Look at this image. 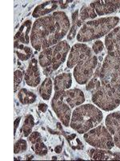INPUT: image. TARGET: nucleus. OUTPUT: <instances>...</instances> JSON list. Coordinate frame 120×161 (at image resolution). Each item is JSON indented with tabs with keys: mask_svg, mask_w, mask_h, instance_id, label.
<instances>
[{
	"mask_svg": "<svg viewBox=\"0 0 120 161\" xmlns=\"http://www.w3.org/2000/svg\"><path fill=\"white\" fill-rule=\"evenodd\" d=\"M86 90L91 93L95 105L105 111H111L120 105V57L108 53L102 64L95 70Z\"/></svg>",
	"mask_w": 120,
	"mask_h": 161,
	"instance_id": "1",
	"label": "nucleus"
},
{
	"mask_svg": "<svg viewBox=\"0 0 120 161\" xmlns=\"http://www.w3.org/2000/svg\"><path fill=\"white\" fill-rule=\"evenodd\" d=\"M71 27L69 18L64 11H55L34 22L31 33V45L40 51L59 43Z\"/></svg>",
	"mask_w": 120,
	"mask_h": 161,
	"instance_id": "2",
	"label": "nucleus"
},
{
	"mask_svg": "<svg viewBox=\"0 0 120 161\" xmlns=\"http://www.w3.org/2000/svg\"><path fill=\"white\" fill-rule=\"evenodd\" d=\"M67 65L74 69V77L79 85L88 84L98 65V58L87 44L78 43L73 45L69 53Z\"/></svg>",
	"mask_w": 120,
	"mask_h": 161,
	"instance_id": "3",
	"label": "nucleus"
},
{
	"mask_svg": "<svg viewBox=\"0 0 120 161\" xmlns=\"http://www.w3.org/2000/svg\"><path fill=\"white\" fill-rule=\"evenodd\" d=\"M103 119L102 111L92 104L78 106L71 115L70 126L78 134H85L99 124Z\"/></svg>",
	"mask_w": 120,
	"mask_h": 161,
	"instance_id": "4",
	"label": "nucleus"
},
{
	"mask_svg": "<svg viewBox=\"0 0 120 161\" xmlns=\"http://www.w3.org/2000/svg\"><path fill=\"white\" fill-rule=\"evenodd\" d=\"M120 19L116 16L104 17L98 19L86 22L77 34L79 42H90L108 35L119 23Z\"/></svg>",
	"mask_w": 120,
	"mask_h": 161,
	"instance_id": "5",
	"label": "nucleus"
},
{
	"mask_svg": "<svg viewBox=\"0 0 120 161\" xmlns=\"http://www.w3.org/2000/svg\"><path fill=\"white\" fill-rule=\"evenodd\" d=\"M71 47L66 40L45 48L38 56V64L43 69L44 75L48 76L57 69L66 60Z\"/></svg>",
	"mask_w": 120,
	"mask_h": 161,
	"instance_id": "6",
	"label": "nucleus"
},
{
	"mask_svg": "<svg viewBox=\"0 0 120 161\" xmlns=\"http://www.w3.org/2000/svg\"><path fill=\"white\" fill-rule=\"evenodd\" d=\"M87 143L96 148L111 150L115 146L112 135L104 126H98L84 135Z\"/></svg>",
	"mask_w": 120,
	"mask_h": 161,
	"instance_id": "7",
	"label": "nucleus"
},
{
	"mask_svg": "<svg viewBox=\"0 0 120 161\" xmlns=\"http://www.w3.org/2000/svg\"><path fill=\"white\" fill-rule=\"evenodd\" d=\"M51 107L62 124L66 126H69L72 115V109L64 102L62 91L55 92V95L51 100Z\"/></svg>",
	"mask_w": 120,
	"mask_h": 161,
	"instance_id": "8",
	"label": "nucleus"
},
{
	"mask_svg": "<svg viewBox=\"0 0 120 161\" xmlns=\"http://www.w3.org/2000/svg\"><path fill=\"white\" fill-rule=\"evenodd\" d=\"M107 128L113 136L115 145L120 148V111L114 112L106 117Z\"/></svg>",
	"mask_w": 120,
	"mask_h": 161,
	"instance_id": "9",
	"label": "nucleus"
},
{
	"mask_svg": "<svg viewBox=\"0 0 120 161\" xmlns=\"http://www.w3.org/2000/svg\"><path fill=\"white\" fill-rule=\"evenodd\" d=\"M96 12L97 15H109L120 9V0H112V1H95L90 4Z\"/></svg>",
	"mask_w": 120,
	"mask_h": 161,
	"instance_id": "10",
	"label": "nucleus"
},
{
	"mask_svg": "<svg viewBox=\"0 0 120 161\" xmlns=\"http://www.w3.org/2000/svg\"><path fill=\"white\" fill-rule=\"evenodd\" d=\"M38 63V60L33 58L30 61L27 70L23 72L26 83L31 87H36L39 85L40 81H41V77H40Z\"/></svg>",
	"mask_w": 120,
	"mask_h": 161,
	"instance_id": "11",
	"label": "nucleus"
},
{
	"mask_svg": "<svg viewBox=\"0 0 120 161\" xmlns=\"http://www.w3.org/2000/svg\"><path fill=\"white\" fill-rule=\"evenodd\" d=\"M62 98L71 109L81 106L85 102V95L79 89H72L62 91Z\"/></svg>",
	"mask_w": 120,
	"mask_h": 161,
	"instance_id": "12",
	"label": "nucleus"
},
{
	"mask_svg": "<svg viewBox=\"0 0 120 161\" xmlns=\"http://www.w3.org/2000/svg\"><path fill=\"white\" fill-rule=\"evenodd\" d=\"M105 46L108 53H113L120 57V27L108 33L105 38Z\"/></svg>",
	"mask_w": 120,
	"mask_h": 161,
	"instance_id": "13",
	"label": "nucleus"
},
{
	"mask_svg": "<svg viewBox=\"0 0 120 161\" xmlns=\"http://www.w3.org/2000/svg\"><path fill=\"white\" fill-rule=\"evenodd\" d=\"M31 25V20H27L21 25L15 36V44H22L25 45L31 42L29 34L31 32V29H32Z\"/></svg>",
	"mask_w": 120,
	"mask_h": 161,
	"instance_id": "14",
	"label": "nucleus"
},
{
	"mask_svg": "<svg viewBox=\"0 0 120 161\" xmlns=\"http://www.w3.org/2000/svg\"><path fill=\"white\" fill-rule=\"evenodd\" d=\"M71 85H72V76L71 73H62L55 77L54 88L55 92L69 90Z\"/></svg>",
	"mask_w": 120,
	"mask_h": 161,
	"instance_id": "15",
	"label": "nucleus"
},
{
	"mask_svg": "<svg viewBox=\"0 0 120 161\" xmlns=\"http://www.w3.org/2000/svg\"><path fill=\"white\" fill-rule=\"evenodd\" d=\"M58 1H48L43 3H41L38 5L35 8L32 13V16L34 18H38L41 16H43L51 11H55L58 8Z\"/></svg>",
	"mask_w": 120,
	"mask_h": 161,
	"instance_id": "16",
	"label": "nucleus"
},
{
	"mask_svg": "<svg viewBox=\"0 0 120 161\" xmlns=\"http://www.w3.org/2000/svg\"><path fill=\"white\" fill-rule=\"evenodd\" d=\"M88 155L91 159H95V160L114 159V153H112L110 150H106V149H91L88 152Z\"/></svg>",
	"mask_w": 120,
	"mask_h": 161,
	"instance_id": "17",
	"label": "nucleus"
},
{
	"mask_svg": "<svg viewBox=\"0 0 120 161\" xmlns=\"http://www.w3.org/2000/svg\"><path fill=\"white\" fill-rule=\"evenodd\" d=\"M18 98L22 105H30L36 101L37 96L33 92L25 88H22L18 93Z\"/></svg>",
	"mask_w": 120,
	"mask_h": 161,
	"instance_id": "18",
	"label": "nucleus"
},
{
	"mask_svg": "<svg viewBox=\"0 0 120 161\" xmlns=\"http://www.w3.org/2000/svg\"><path fill=\"white\" fill-rule=\"evenodd\" d=\"M52 89H53V83L52 80L50 77H47L45 80L42 81L39 87V94L42 97L43 100L48 101L49 100L50 97L52 93Z\"/></svg>",
	"mask_w": 120,
	"mask_h": 161,
	"instance_id": "19",
	"label": "nucleus"
},
{
	"mask_svg": "<svg viewBox=\"0 0 120 161\" xmlns=\"http://www.w3.org/2000/svg\"><path fill=\"white\" fill-rule=\"evenodd\" d=\"M15 53L20 60H28L32 56V50L30 47L22 44H15Z\"/></svg>",
	"mask_w": 120,
	"mask_h": 161,
	"instance_id": "20",
	"label": "nucleus"
},
{
	"mask_svg": "<svg viewBox=\"0 0 120 161\" xmlns=\"http://www.w3.org/2000/svg\"><path fill=\"white\" fill-rule=\"evenodd\" d=\"M78 11L76 10L75 12L73 13L72 15V24H71V27L70 28V31H69V34L68 36V40H71L72 39H74L76 36V32H77V29L78 28H80L82 24L83 23L79 19V16H78Z\"/></svg>",
	"mask_w": 120,
	"mask_h": 161,
	"instance_id": "21",
	"label": "nucleus"
},
{
	"mask_svg": "<svg viewBox=\"0 0 120 161\" xmlns=\"http://www.w3.org/2000/svg\"><path fill=\"white\" fill-rule=\"evenodd\" d=\"M79 19L82 21V23H84L86 20L89 19H95L97 16L96 12L95 11V10L93 9L91 7H88V6H83L81 10H80L79 12Z\"/></svg>",
	"mask_w": 120,
	"mask_h": 161,
	"instance_id": "22",
	"label": "nucleus"
},
{
	"mask_svg": "<svg viewBox=\"0 0 120 161\" xmlns=\"http://www.w3.org/2000/svg\"><path fill=\"white\" fill-rule=\"evenodd\" d=\"M35 126V119L31 114H28L25 118V121L22 126V132L25 137H28L31 134L32 129Z\"/></svg>",
	"mask_w": 120,
	"mask_h": 161,
	"instance_id": "23",
	"label": "nucleus"
},
{
	"mask_svg": "<svg viewBox=\"0 0 120 161\" xmlns=\"http://www.w3.org/2000/svg\"><path fill=\"white\" fill-rule=\"evenodd\" d=\"M32 149L35 151V154L39 156H46L48 152V149L47 147L43 142H40V143H35L32 146Z\"/></svg>",
	"mask_w": 120,
	"mask_h": 161,
	"instance_id": "24",
	"label": "nucleus"
},
{
	"mask_svg": "<svg viewBox=\"0 0 120 161\" xmlns=\"http://www.w3.org/2000/svg\"><path fill=\"white\" fill-rule=\"evenodd\" d=\"M28 149V143L25 139H18L16 141L14 146V152L15 154H19L22 152H26Z\"/></svg>",
	"mask_w": 120,
	"mask_h": 161,
	"instance_id": "25",
	"label": "nucleus"
},
{
	"mask_svg": "<svg viewBox=\"0 0 120 161\" xmlns=\"http://www.w3.org/2000/svg\"><path fill=\"white\" fill-rule=\"evenodd\" d=\"M23 78V73L21 70H15L14 74V83H15V92H17L18 86L22 82Z\"/></svg>",
	"mask_w": 120,
	"mask_h": 161,
	"instance_id": "26",
	"label": "nucleus"
},
{
	"mask_svg": "<svg viewBox=\"0 0 120 161\" xmlns=\"http://www.w3.org/2000/svg\"><path fill=\"white\" fill-rule=\"evenodd\" d=\"M28 140H29L30 143H32L33 145L35 144V143H40V142H42V136L40 135L39 132H32V133L28 136Z\"/></svg>",
	"mask_w": 120,
	"mask_h": 161,
	"instance_id": "27",
	"label": "nucleus"
},
{
	"mask_svg": "<svg viewBox=\"0 0 120 161\" xmlns=\"http://www.w3.org/2000/svg\"><path fill=\"white\" fill-rule=\"evenodd\" d=\"M104 44L101 40H97L92 45V51L95 54H99L103 50Z\"/></svg>",
	"mask_w": 120,
	"mask_h": 161,
	"instance_id": "28",
	"label": "nucleus"
},
{
	"mask_svg": "<svg viewBox=\"0 0 120 161\" xmlns=\"http://www.w3.org/2000/svg\"><path fill=\"white\" fill-rule=\"evenodd\" d=\"M38 110L41 112H42V113H45L47 110H48V105L45 104V103H40L38 105Z\"/></svg>",
	"mask_w": 120,
	"mask_h": 161,
	"instance_id": "29",
	"label": "nucleus"
},
{
	"mask_svg": "<svg viewBox=\"0 0 120 161\" xmlns=\"http://www.w3.org/2000/svg\"><path fill=\"white\" fill-rule=\"evenodd\" d=\"M20 120H21V117H18V119H15V136L16 135V131H17V127L18 126V124H19L20 123Z\"/></svg>",
	"mask_w": 120,
	"mask_h": 161,
	"instance_id": "30",
	"label": "nucleus"
},
{
	"mask_svg": "<svg viewBox=\"0 0 120 161\" xmlns=\"http://www.w3.org/2000/svg\"><path fill=\"white\" fill-rule=\"evenodd\" d=\"M72 2V1H68V3H71ZM59 3H60V5H61V8H62V9H65V8H67V7H68V3H65V1H59Z\"/></svg>",
	"mask_w": 120,
	"mask_h": 161,
	"instance_id": "31",
	"label": "nucleus"
},
{
	"mask_svg": "<svg viewBox=\"0 0 120 161\" xmlns=\"http://www.w3.org/2000/svg\"><path fill=\"white\" fill-rule=\"evenodd\" d=\"M61 152H62V146H56V147H55V152L60 153Z\"/></svg>",
	"mask_w": 120,
	"mask_h": 161,
	"instance_id": "32",
	"label": "nucleus"
}]
</instances>
